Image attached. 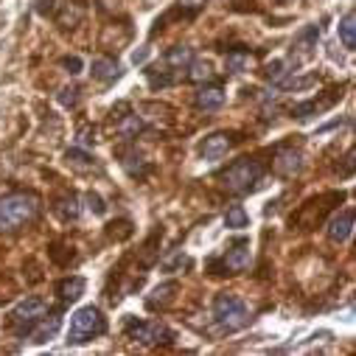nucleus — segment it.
<instances>
[{"mask_svg":"<svg viewBox=\"0 0 356 356\" xmlns=\"http://www.w3.org/2000/svg\"><path fill=\"white\" fill-rule=\"evenodd\" d=\"M264 180V163L258 157H241L236 163H230L222 174H219V183L227 194H236V197H244V194H252Z\"/></svg>","mask_w":356,"mask_h":356,"instance_id":"1","label":"nucleus"},{"mask_svg":"<svg viewBox=\"0 0 356 356\" xmlns=\"http://www.w3.org/2000/svg\"><path fill=\"white\" fill-rule=\"evenodd\" d=\"M40 213V200L29 191L0 197V233H12L31 225Z\"/></svg>","mask_w":356,"mask_h":356,"instance_id":"2","label":"nucleus"},{"mask_svg":"<svg viewBox=\"0 0 356 356\" xmlns=\"http://www.w3.org/2000/svg\"><path fill=\"white\" fill-rule=\"evenodd\" d=\"M102 334H107V317L99 306H81L70 314L67 345H84Z\"/></svg>","mask_w":356,"mask_h":356,"instance_id":"3","label":"nucleus"},{"mask_svg":"<svg viewBox=\"0 0 356 356\" xmlns=\"http://www.w3.org/2000/svg\"><path fill=\"white\" fill-rule=\"evenodd\" d=\"M213 320L222 334H236L250 325V309L247 303L233 292H219L213 298Z\"/></svg>","mask_w":356,"mask_h":356,"instance_id":"4","label":"nucleus"},{"mask_svg":"<svg viewBox=\"0 0 356 356\" xmlns=\"http://www.w3.org/2000/svg\"><path fill=\"white\" fill-rule=\"evenodd\" d=\"M252 261V244L250 238H236L219 261H211V273L213 275H241Z\"/></svg>","mask_w":356,"mask_h":356,"instance_id":"5","label":"nucleus"},{"mask_svg":"<svg viewBox=\"0 0 356 356\" xmlns=\"http://www.w3.org/2000/svg\"><path fill=\"white\" fill-rule=\"evenodd\" d=\"M127 337L138 345H146V348L165 345V342L174 339V334L165 323H160V320H135V317L127 320Z\"/></svg>","mask_w":356,"mask_h":356,"instance_id":"6","label":"nucleus"},{"mask_svg":"<svg viewBox=\"0 0 356 356\" xmlns=\"http://www.w3.org/2000/svg\"><path fill=\"white\" fill-rule=\"evenodd\" d=\"M45 312H48V303H45L42 298L31 295V298L20 300V303L9 312V328H12L17 337H26V334L34 328V323H37Z\"/></svg>","mask_w":356,"mask_h":356,"instance_id":"7","label":"nucleus"},{"mask_svg":"<svg viewBox=\"0 0 356 356\" xmlns=\"http://www.w3.org/2000/svg\"><path fill=\"white\" fill-rule=\"evenodd\" d=\"M238 140H241L238 132H227V129H222V132H211V135L200 143V157H202L205 163H216V160H222Z\"/></svg>","mask_w":356,"mask_h":356,"instance_id":"8","label":"nucleus"},{"mask_svg":"<svg viewBox=\"0 0 356 356\" xmlns=\"http://www.w3.org/2000/svg\"><path fill=\"white\" fill-rule=\"evenodd\" d=\"M317 42H320V29H317V26H306V29L295 37V42H292V48H289V62H292L295 67L312 62L314 54H317Z\"/></svg>","mask_w":356,"mask_h":356,"instance_id":"9","label":"nucleus"},{"mask_svg":"<svg viewBox=\"0 0 356 356\" xmlns=\"http://www.w3.org/2000/svg\"><path fill=\"white\" fill-rule=\"evenodd\" d=\"M339 99H342V87H331V90H325V96H320V99H309V102L292 107V118L306 121V118H312V115H323V113L331 110Z\"/></svg>","mask_w":356,"mask_h":356,"instance_id":"10","label":"nucleus"},{"mask_svg":"<svg viewBox=\"0 0 356 356\" xmlns=\"http://www.w3.org/2000/svg\"><path fill=\"white\" fill-rule=\"evenodd\" d=\"M59 328H62V314L48 309V312L34 323V328H31L29 334H31V342L45 345V342H51V339L59 334Z\"/></svg>","mask_w":356,"mask_h":356,"instance_id":"11","label":"nucleus"},{"mask_svg":"<svg viewBox=\"0 0 356 356\" xmlns=\"http://www.w3.org/2000/svg\"><path fill=\"white\" fill-rule=\"evenodd\" d=\"M273 168L284 180H292V177H298L303 171V154L298 149H281L273 160Z\"/></svg>","mask_w":356,"mask_h":356,"instance_id":"12","label":"nucleus"},{"mask_svg":"<svg viewBox=\"0 0 356 356\" xmlns=\"http://www.w3.org/2000/svg\"><path fill=\"white\" fill-rule=\"evenodd\" d=\"M325 233H328V241L345 244L350 238V233H353V208H342L339 213H334Z\"/></svg>","mask_w":356,"mask_h":356,"instance_id":"13","label":"nucleus"},{"mask_svg":"<svg viewBox=\"0 0 356 356\" xmlns=\"http://www.w3.org/2000/svg\"><path fill=\"white\" fill-rule=\"evenodd\" d=\"M331 197H334V194L317 197V200H314V205H317V208H312V202H306V205H303V208H300V211L292 216V222H298V227H300V230H312V227H314V225L323 219V213L331 208V205H325Z\"/></svg>","mask_w":356,"mask_h":356,"instance_id":"14","label":"nucleus"},{"mask_svg":"<svg viewBox=\"0 0 356 356\" xmlns=\"http://www.w3.org/2000/svg\"><path fill=\"white\" fill-rule=\"evenodd\" d=\"M90 76L102 84H113V81L121 79V65L113 56H96L93 65H90Z\"/></svg>","mask_w":356,"mask_h":356,"instance_id":"15","label":"nucleus"},{"mask_svg":"<svg viewBox=\"0 0 356 356\" xmlns=\"http://www.w3.org/2000/svg\"><path fill=\"white\" fill-rule=\"evenodd\" d=\"M65 165H67L70 171H79V174L102 171V163H99L93 154H87L84 149H67V152H65Z\"/></svg>","mask_w":356,"mask_h":356,"instance_id":"16","label":"nucleus"},{"mask_svg":"<svg viewBox=\"0 0 356 356\" xmlns=\"http://www.w3.org/2000/svg\"><path fill=\"white\" fill-rule=\"evenodd\" d=\"M225 102H227V93H225V87H219V84H208V87H202V90L194 96L197 110H205V113L219 110Z\"/></svg>","mask_w":356,"mask_h":356,"instance_id":"17","label":"nucleus"},{"mask_svg":"<svg viewBox=\"0 0 356 356\" xmlns=\"http://www.w3.org/2000/svg\"><path fill=\"white\" fill-rule=\"evenodd\" d=\"M177 292H180V284H177V281H165V284H160V286L149 295L146 306H149L152 312H165V309L177 300Z\"/></svg>","mask_w":356,"mask_h":356,"instance_id":"18","label":"nucleus"},{"mask_svg":"<svg viewBox=\"0 0 356 356\" xmlns=\"http://www.w3.org/2000/svg\"><path fill=\"white\" fill-rule=\"evenodd\" d=\"M255 62H258V54H255V51L233 48V51H227V56H225V70H227V73H244V70H252Z\"/></svg>","mask_w":356,"mask_h":356,"instance_id":"19","label":"nucleus"},{"mask_svg":"<svg viewBox=\"0 0 356 356\" xmlns=\"http://www.w3.org/2000/svg\"><path fill=\"white\" fill-rule=\"evenodd\" d=\"M84 289H87V281L79 275H70V278H62L56 284V298H59V303L67 306V303H76L84 295Z\"/></svg>","mask_w":356,"mask_h":356,"instance_id":"20","label":"nucleus"},{"mask_svg":"<svg viewBox=\"0 0 356 356\" xmlns=\"http://www.w3.org/2000/svg\"><path fill=\"white\" fill-rule=\"evenodd\" d=\"M194 62V48L191 45H171L163 56V65L168 70H186Z\"/></svg>","mask_w":356,"mask_h":356,"instance_id":"21","label":"nucleus"},{"mask_svg":"<svg viewBox=\"0 0 356 356\" xmlns=\"http://www.w3.org/2000/svg\"><path fill=\"white\" fill-rule=\"evenodd\" d=\"M51 211H54V213H56L62 222H76V219H79V213H81L79 200H76L73 194L56 197V200H54V205H51Z\"/></svg>","mask_w":356,"mask_h":356,"instance_id":"22","label":"nucleus"},{"mask_svg":"<svg viewBox=\"0 0 356 356\" xmlns=\"http://www.w3.org/2000/svg\"><path fill=\"white\" fill-rule=\"evenodd\" d=\"M337 37L345 51H356V15L353 12H345V17L337 26Z\"/></svg>","mask_w":356,"mask_h":356,"instance_id":"23","label":"nucleus"},{"mask_svg":"<svg viewBox=\"0 0 356 356\" xmlns=\"http://www.w3.org/2000/svg\"><path fill=\"white\" fill-rule=\"evenodd\" d=\"M113 124H115V132H118L121 138H127V140L138 138V132L143 129V118H140L138 113H132V110H129V113H124L121 118H115Z\"/></svg>","mask_w":356,"mask_h":356,"instance_id":"24","label":"nucleus"},{"mask_svg":"<svg viewBox=\"0 0 356 356\" xmlns=\"http://www.w3.org/2000/svg\"><path fill=\"white\" fill-rule=\"evenodd\" d=\"M118 157H121V165L127 168L129 177H143L149 171V163L143 160V154H138V149H121Z\"/></svg>","mask_w":356,"mask_h":356,"instance_id":"25","label":"nucleus"},{"mask_svg":"<svg viewBox=\"0 0 356 356\" xmlns=\"http://www.w3.org/2000/svg\"><path fill=\"white\" fill-rule=\"evenodd\" d=\"M186 70H188V79L197 81V84H202V81H213V79H216V70H213V65H211L208 59H194Z\"/></svg>","mask_w":356,"mask_h":356,"instance_id":"26","label":"nucleus"},{"mask_svg":"<svg viewBox=\"0 0 356 356\" xmlns=\"http://www.w3.org/2000/svg\"><path fill=\"white\" fill-rule=\"evenodd\" d=\"M225 227H230V230H244V227H250V213H247L241 205H230L227 213H225Z\"/></svg>","mask_w":356,"mask_h":356,"instance_id":"27","label":"nucleus"},{"mask_svg":"<svg viewBox=\"0 0 356 356\" xmlns=\"http://www.w3.org/2000/svg\"><path fill=\"white\" fill-rule=\"evenodd\" d=\"M81 17H84V9H81V3H65V9H62V15H59V26L62 29H76L79 23H81Z\"/></svg>","mask_w":356,"mask_h":356,"instance_id":"28","label":"nucleus"},{"mask_svg":"<svg viewBox=\"0 0 356 356\" xmlns=\"http://www.w3.org/2000/svg\"><path fill=\"white\" fill-rule=\"evenodd\" d=\"M264 79L273 81V84H284V79H286V62H284V59L270 62V65L264 67Z\"/></svg>","mask_w":356,"mask_h":356,"instance_id":"29","label":"nucleus"},{"mask_svg":"<svg viewBox=\"0 0 356 356\" xmlns=\"http://www.w3.org/2000/svg\"><path fill=\"white\" fill-rule=\"evenodd\" d=\"M107 236L115 238V241H124L132 236V222L129 219H118V222H110L107 225Z\"/></svg>","mask_w":356,"mask_h":356,"instance_id":"30","label":"nucleus"},{"mask_svg":"<svg viewBox=\"0 0 356 356\" xmlns=\"http://www.w3.org/2000/svg\"><path fill=\"white\" fill-rule=\"evenodd\" d=\"M188 264H191V258H188V255H183V252H174L171 258H165V261L160 264V270H163V273H180L183 266H188Z\"/></svg>","mask_w":356,"mask_h":356,"instance_id":"31","label":"nucleus"},{"mask_svg":"<svg viewBox=\"0 0 356 356\" xmlns=\"http://www.w3.org/2000/svg\"><path fill=\"white\" fill-rule=\"evenodd\" d=\"M79 99H81V87H62L59 90V104L62 107H76L79 104Z\"/></svg>","mask_w":356,"mask_h":356,"instance_id":"32","label":"nucleus"},{"mask_svg":"<svg viewBox=\"0 0 356 356\" xmlns=\"http://www.w3.org/2000/svg\"><path fill=\"white\" fill-rule=\"evenodd\" d=\"M76 140H79V149L93 146V143H96V129H93V127H87V124H81V127L76 129Z\"/></svg>","mask_w":356,"mask_h":356,"instance_id":"33","label":"nucleus"},{"mask_svg":"<svg viewBox=\"0 0 356 356\" xmlns=\"http://www.w3.org/2000/svg\"><path fill=\"white\" fill-rule=\"evenodd\" d=\"M84 200H87V208H90L96 216H104V213H107V208H104V200H102L96 191H90V194L84 197Z\"/></svg>","mask_w":356,"mask_h":356,"instance_id":"34","label":"nucleus"},{"mask_svg":"<svg viewBox=\"0 0 356 356\" xmlns=\"http://www.w3.org/2000/svg\"><path fill=\"white\" fill-rule=\"evenodd\" d=\"M205 3H208V0H180V3H177V6H180L183 12H188L191 17H197V15L205 9Z\"/></svg>","mask_w":356,"mask_h":356,"instance_id":"35","label":"nucleus"},{"mask_svg":"<svg viewBox=\"0 0 356 356\" xmlns=\"http://www.w3.org/2000/svg\"><path fill=\"white\" fill-rule=\"evenodd\" d=\"M62 67H65L70 76H76V73H81L84 62H81V56H65V59H62Z\"/></svg>","mask_w":356,"mask_h":356,"instance_id":"36","label":"nucleus"},{"mask_svg":"<svg viewBox=\"0 0 356 356\" xmlns=\"http://www.w3.org/2000/svg\"><path fill=\"white\" fill-rule=\"evenodd\" d=\"M37 12L40 15H51L54 12V0H37Z\"/></svg>","mask_w":356,"mask_h":356,"instance_id":"37","label":"nucleus"},{"mask_svg":"<svg viewBox=\"0 0 356 356\" xmlns=\"http://www.w3.org/2000/svg\"><path fill=\"white\" fill-rule=\"evenodd\" d=\"M146 59H149V48H140V51L132 54V65H143Z\"/></svg>","mask_w":356,"mask_h":356,"instance_id":"38","label":"nucleus"},{"mask_svg":"<svg viewBox=\"0 0 356 356\" xmlns=\"http://www.w3.org/2000/svg\"><path fill=\"white\" fill-rule=\"evenodd\" d=\"M281 3H289V0H281Z\"/></svg>","mask_w":356,"mask_h":356,"instance_id":"39","label":"nucleus"}]
</instances>
